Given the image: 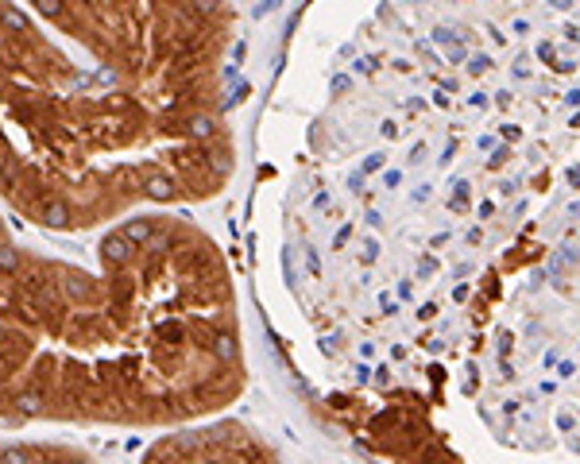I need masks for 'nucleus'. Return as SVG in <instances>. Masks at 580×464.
I'll use <instances>...</instances> for the list:
<instances>
[{
	"mask_svg": "<svg viewBox=\"0 0 580 464\" xmlns=\"http://www.w3.org/2000/svg\"><path fill=\"white\" fill-rule=\"evenodd\" d=\"M50 23L90 43L117 77L155 82L166 109L182 112L201 109L209 63L225 43L221 0H58Z\"/></svg>",
	"mask_w": 580,
	"mask_h": 464,
	"instance_id": "1",
	"label": "nucleus"
}]
</instances>
